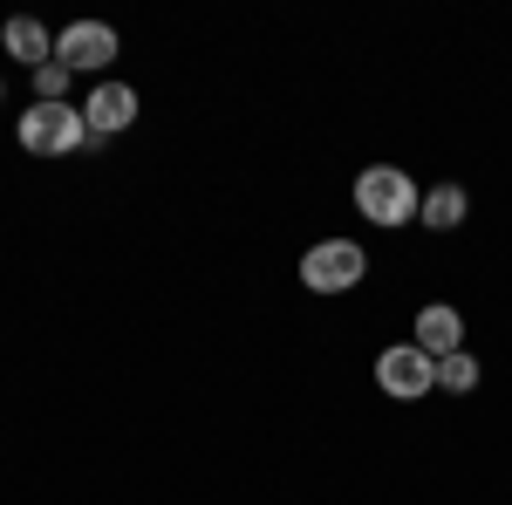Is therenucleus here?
I'll list each match as a JSON object with an SVG mask.
<instances>
[{"label":"nucleus","mask_w":512,"mask_h":505,"mask_svg":"<svg viewBox=\"0 0 512 505\" xmlns=\"http://www.w3.org/2000/svg\"><path fill=\"white\" fill-rule=\"evenodd\" d=\"M437 389H451V396H472V389H478V355H472V349L444 355V362H437Z\"/></svg>","instance_id":"10"},{"label":"nucleus","mask_w":512,"mask_h":505,"mask_svg":"<svg viewBox=\"0 0 512 505\" xmlns=\"http://www.w3.org/2000/svg\"><path fill=\"white\" fill-rule=\"evenodd\" d=\"M362 273H369V253L355 239H315L301 253V287L308 294H349V287H362Z\"/></svg>","instance_id":"3"},{"label":"nucleus","mask_w":512,"mask_h":505,"mask_svg":"<svg viewBox=\"0 0 512 505\" xmlns=\"http://www.w3.org/2000/svg\"><path fill=\"white\" fill-rule=\"evenodd\" d=\"M82 117H89L96 137H117V130L137 123V89H130V82H96L89 103H82Z\"/></svg>","instance_id":"6"},{"label":"nucleus","mask_w":512,"mask_h":505,"mask_svg":"<svg viewBox=\"0 0 512 505\" xmlns=\"http://www.w3.org/2000/svg\"><path fill=\"white\" fill-rule=\"evenodd\" d=\"M465 212H472L465 185H431V192H424V212H417V219H424L431 233H458V226H465Z\"/></svg>","instance_id":"9"},{"label":"nucleus","mask_w":512,"mask_h":505,"mask_svg":"<svg viewBox=\"0 0 512 505\" xmlns=\"http://www.w3.org/2000/svg\"><path fill=\"white\" fill-rule=\"evenodd\" d=\"M0 41H7V55H14L21 69H41V62H55V41H48V28H41L35 14H14V21L0 28Z\"/></svg>","instance_id":"8"},{"label":"nucleus","mask_w":512,"mask_h":505,"mask_svg":"<svg viewBox=\"0 0 512 505\" xmlns=\"http://www.w3.org/2000/svg\"><path fill=\"white\" fill-rule=\"evenodd\" d=\"M355 212H362L369 226H403V219L424 212V192H417V178H410L403 164H369V171L355 178Z\"/></svg>","instance_id":"2"},{"label":"nucleus","mask_w":512,"mask_h":505,"mask_svg":"<svg viewBox=\"0 0 512 505\" xmlns=\"http://www.w3.org/2000/svg\"><path fill=\"white\" fill-rule=\"evenodd\" d=\"M410 342L431 355V362L458 355V349H465V314H458V308H444V301H431V308L417 314V335H410Z\"/></svg>","instance_id":"7"},{"label":"nucleus","mask_w":512,"mask_h":505,"mask_svg":"<svg viewBox=\"0 0 512 505\" xmlns=\"http://www.w3.org/2000/svg\"><path fill=\"white\" fill-rule=\"evenodd\" d=\"M35 103H69V96H62V89H69V69H62V62H41L35 69Z\"/></svg>","instance_id":"11"},{"label":"nucleus","mask_w":512,"mask_h":505,"mask_svg":"<svg viewBox=\"0 0 512 505\" xmlns=\"http://www.w3.org/2000/svg\"><path fill=\"white\" fill-rule=\"evenodd\" d=\"M376 389L396 396V403H417V396H431L437 389V362L417 342H396V349L376 355Z\"/></svg>","instance_id":"4"},{"label":"nucleus","mask_w":512,"mask_h":505,"mask_svg":"<svg viewBox=\"0 0 512 505\" xmlns=\"http://www.w3.org/2000/svg\"><path fill=\"white\" fill-rule=\"evenodd\" d=\"M55 62L69 69V76H96V69H110L117 62V28L110 21H69L62 35H55Z\"/></svg>","instance_id":"5"},{"label":"nucleus","mask_w":512,"mask_h":505,"mask_svg":"<svg viewBox=\"0 0 512 505\" xmlns=\"http://www.w3.org/2000/svg\"><path fill=\"white\" fill-rule=\"evenodd\" d=\"M14 137H21V151H28V157H76L82 144H103L76 103H28Z\"/></svg>","instance_id":"1"},{"label":"nucleus","mask_w":512,"mask_h":505,"mask_svg":"<svg viewBox=\"0 0 512 505\" xmlns=\"http://www.w3.org/2000/svg\"><path fill=\"white\" fill-rule=\"evenodd\" d=\"M0 96H7V82H0Z\"/></svg>","instance_id":"12"}]
</instances>
